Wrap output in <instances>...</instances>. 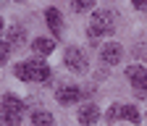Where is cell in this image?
Instances as JSON below:
<instances>
[{
    "instance_id": "cell-8",
    "label": "cell",
    "mask_w": 147,
    "mask_h": 126,
    "mask_svg": "<svg viewBox=\"0 0 147 126\" xmlns=\"http://www.w3.org/2000/svg\"><path fill=\"white\" fill-rule=\"evenodd\" d=\"M45 19H47L50 32L55 34V37H61V34H63V16H61V11L58 8H47L45 11Z\"/></svg>"
},
{
    "instance_id": "cell-6",
    "label": "cell",
    "mask_w": 147,
    "mask_h": 126,
    "mask_svg": "<svg viewBox=\"0 0 147 126\" xmlns=\"http://www.w3.org/2000/svg\"><path fill=\"white\" fill-rule=\"evenodd\" d=\"M55 97H58L61 105H74V102L82 100V89L74 87V84H66V87H61L58 92H55Z\"/></svg>"
},
{
    "instance_id": "cell-3",
    "label": "cell",
    "mask_w": 147,
    "mask_h": 126,
    "mask_svg": "<svg viewBox=\"0 0 147 126\" xmlns=\"http://www.w3.org/2000/svg\"><path fill=\"white\" fill-rule=\"evenodd\" d=\"M126 79L131 82L137 97H147V68L144 66H129L126 68Z\"/></svg>"
},
{
    "instance_id": "cell-13",
    "label": "cell",
    "mask_w": 147,
    "mask_h": 126,
    "mask_svg": "<svg viewBox=\"0 0 147 126\" xmlns=\"http://www.w3.org/2000/svg\"><path fill=\"white\" fill-rule=\"evenodd\" d=\"M21 123V113H11L0 108V126H18Z\"/></svg>"
},
{
    "instance_id": "cell-12",
    "label": "cell",
    "mask_w": 147,
    "mask_h": 126,
    "mask_svg": "<svg viewBox=\"0 0 147 126\" xmlns=\"http://www.w3.org/2000/svg\"><path fill=\"white\" fill-rule=\"evenodd\" d=\"M8 42H11V47H13V45H24V42H26V32H24V26H18V24L11 26V29H8Z\"/></svg>"
},
{
    "instance_id": "cell-10",
    "label": "cell",
    "mask_w": 147,
    "mask_h": 126,
    "mask_svg": "<svg viewBox=\"0 0 147 126\" xmlns=\"http://www.w3.org/2000/svg\"><path fill=\"white\" fill-rule=\"evenodd\" d=\"M32 50L37 53V55H50V53L55 50V42L47 40V37H37V40L32 42Z\"/></svg>"
},
{
    "instance_id": "cell-15",
    "label": "cell",
    "mask_w": 147,
    "mask_h": 126,
    "mask_svg": "<svg viewBox=\"0 0 147 126\" xmlns=\"http://www.w3.org/2000/svg\"><path fill=\"white\" fill-rule=\"evenodd\" d=\"M92 5H95V0H71V8L76 11V13H84V11H89Z\"/></svg>"
},
{
    "instance_id": "cell-17",
    "label": "cell",
    "mask_w": 147,
    "mask_h": 126,
    "mask_svg": "<svg viewBox=\"0 0 147 126\" xmlns=\"http://www.w3.org/2000/svg\"><path fill=\"white\" fill-rule=\"evenodd\" d=\"M118 116H121V105H110L108 113H105V121H116Z\"/></svg>"
},
{
    "instance_id": "cell-7",
    "label": "cell",
    "mask_w": 147,
    "mask_h": 126,
    "mask_svg": "<svg viewBox=\"0 0 147 126\" xmlns=\"http://www.w3.org/2000/svg\"><path fill=\"white\" fill-rule=\"evenodd\" d=\"M100 121V108L95 102H87L79 108V123L82 126H92V123H97Z\"/></svg>"
},
{
    "instance_id": "cell-5",
    "label": "cell",
    "mask_w": 147,
    "mask_h": 126,
    "mask_svg": "<svg viewBox=\"0 0 147 126\" xmlns=\"http://www.w3.org/2000/svg\"><path fill=\"white\" fill-rule=\"evenodd\" d=\"M100 58H102V63H108V66H116V63H121V58H123V47H121L118 42H105L102 50H100Z\"/></svg>"
},
{
    "instance_id": "cell-19",
    "label": "cell",
    "mask_w": 147,
    "mask_h": 126,
    "mask_svg": "<svg viewBox=\"0 0 147 126\" xmlns=\"http://www.w3.org/2000/svg\"><path fill=\"white\" fill-rule=\"evenodd\" d=\"M3 26H5V24H3V16H0V32H3Z\"/></svg>"
},
{
    "instance_id": "cell-20",
    "label": "cell",
    "mask_w": 147,
    "mask_h": 126,
    "mask_svg": "<svg viewBox=\"0 0 147 126\" xmlns=\"http://www.w3.org/2000/svg\"><path fill=\"white\" fill-rule=\"evenodd\" d=\"M18 3H24V0H18Z\"/></svg>"
},
{
    "instance_id": "cell-1",
    "label": "cell",
    "mask_w": 147,
    "mask_h": 126,
    "mask_svg": "<svg viewBox=\"0 0 147 126\" xmlns=\"http://www.w3.org/2000/svg\"><path fill=\"white\" fill-rule=\"evenodd\" d=\"M16 76L21 82H47L50 79V66L40 58H32L16 66Z\"/></svg>"
},
{
    "instance_id": "cell-16",
    "label": "cell",
    "mask_w": 147,
    "mask_h": 126,
    "mask_svg": "<svg viewBox=\"0 0 147 126\" xmlns=\"http://www.w3.org/2000/svg\"><path fill=\"white\" fill-rule=\"evenodd\" d=\"M8 58H11V42H3V40H0V66H3Z\"/></svg>"
},
{
    "instance_id": "cell-2",
    "label": "cell",
    "mask_w": 147,
    "mask_h": 126,
    "mask_svg": "<svg viewBox=\"0 0 147 126\" xmlns=\"http://www.w3.org/2000/svg\"><path fill=\"white\" fill-rule=\"evenodd\" d=\"M116 29V13L113 11H97L92 16V24H89V37L97 40V37H105V34H113Z\"/></svg>"
},
{
    "instance_id": "cell-11",
    "label": "cell",
    "mask_w": 147,
    "mask_h": 126,
    "mask_svg": "<svg viewBox=\"0 0 147 126\" xmlns=\"http://www.w3.org/2000/svg\"><path fill=\"white\" fill-rule=\"evenodd\" d=\"M32 123L34 126H55V118L50 111H34L32 113Z\"/></svg>"
},
{
    "instance_id": "cell-9",
    "label": "cell",
    "mask_w": 147,
    "mask_h": 126,
    "mask_svg": "<svg viewBox=\"0 0 147 126\" xmlns=\"http://www.w3.org/2000/svg\"><path fill=\"white\" fill-rule=\"evenodd\" d=\"M0 108H3V111L21 113V116H24V100H18L16 95H3V100H0Z\"/></svg>"
},
{
    "instance_id": "cell-18",
    "label": "cell",
    "mask_w": 147,
    "mask_h": 126,
    "mask_svg": "<svg viewBox=\"0 0 147 126\" xmlns=\"http://www.w3.org/2000/svg\"><path fill=\"white\" fill-rule=\"evenodd\" d=\"M131 3H134V8H139V11L147 8V0H131Z\"/></svg>"
},
{
    "instance_id": "cell-4",
    "label": "cell",
    "mask_w": 147,
    "mask_h": 126,
    "mask_svg": "<svg viewBox=\"0 0 147 126\" xmlns=\"http://www.w3.org/2000/svg\"><path fill=\"white\" fill-rule=\"evenodd\" d=\"M63 61H66V66L74 71V74H84V71L89 68L87 55H84L79 47H68V50H66V55H63Z\"/></svg>"
},
{
    "instance_id": "cell-14",
    "label": "cell",
    "mask_w": 147,
    "mask_h": 126,
    "mask_svg": "<svg viewBox=\"0 0 147 126\" xmlns=\"http://www.w3.org/2000/svg\"><path fill=\"white\" fill-rule=\"evenodd\" d=\"M121 118L131 121V123H139L142 121V116H139V111H137L134 105H121Z\"/></svg>"
}]
</instances>
